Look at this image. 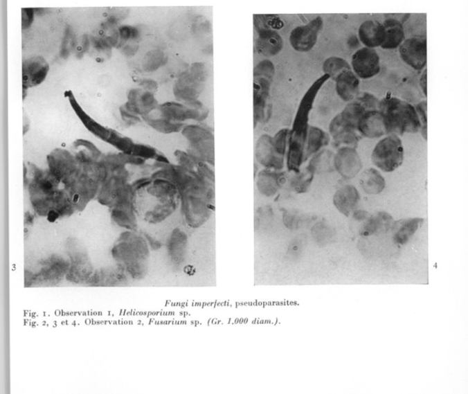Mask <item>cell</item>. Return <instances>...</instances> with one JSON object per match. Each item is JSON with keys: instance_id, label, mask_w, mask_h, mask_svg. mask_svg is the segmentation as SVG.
Wrapping results in <instances>:
<instances>
[{"instance_id": "6da1fadb", "label": "cell", "mask_w": 468, "mask_h": 394, "mask_svg": "<svg viewBox=\"0 0 468 394\" xmlns=\"http://www.w3.org/2000/svg\"><path fill=\"white\" fill-rule=\"evenodd\" d=\"M60 183L49 170H42L34 165L29 183L30 202L34 211L51 223L60 218V213L69 204L67 190L60 189Z\"/></svg>"}, {"instance_id": "7a4b0ae2", "label": "cell", "mask_w": 468, "mask_h": 394, "mask_svg": "<svg viewBox=\"0 0 468 394\" xmlns=\"http://www.w3.org/2000/svg\"><path fill=\"white\" fill-rule=\"evenodd\" d=\"M379 111L388 134H417L421 129L415 107L407 102L395 98H384L380 101Z\"/></svg>"}, {"instance_id": "3957f363", "label": "cell", "mask_w": 468, "mask_h": 394, "mask_svg": "<svg viewBox=\"0 0 468 394\" xmlns=\"http://www.w3.org/2000/svg\"><path fill=\"white\" fill-rule=\"evenodd\" d=\"M112 258L125 267L148 265L150 250L146 238L136 231H127L120 234L111 249Z\"/></svg>"}, {"instance_id": "277c9868", "label": "cell", "mask_w": 468, "mask_h": 394, "mask_svg": "<svg viewBox=\"0 0 468 394\" xmlns=\"http://www.w3.org/2000/svg\"><path fill=\"white\" fill-rule=\"evenodd\" d=\"M128 174L125 170L109 172L98 193V202L105 206L113 207L125 204H134L136 190L127 181Z\"/></svg>"}, {"instance_id": "5b68a950", "label": "cell", "mask_w": 468, "mask_h": 394, "mask_svg": "<svg viewBox=\"0 0 468 394\" xmlns=\"http://www.w3.org/2000/svg\"><path fill=\"white\" fill-rule=\"evenodd\" d=\"M70 260L60 255L53 254L40 265L37 273L25 271V287L57 286L64 279L70 268Z\"/></svg>"}, {"instance_id": "8992f818", "label": "cell", "mask_w": 468, "mask_h": 394, "mask_svg": "<svg viewBox=\"0 0 468 394\" xmlns=\"http://www.w3.org/2000/svg\"><path fill=\"white\" fill-rule=\"evenodd\" d=\"M404 155L402 140L399 136L390 134L376 145L371 160L378 169L390 172L401 167Z\"/></svg>"}, {"instance_id": "52a82bcc", "label": "cell", "mask_w": 468, "mask_h": 394, "mask_svg": "<svg viewBox=\"0 0 468 394\" xmlns=\"http://www.w3.org/2000/svg\"><path fill=\"white\" fill-rule=\"evenodd\" d=\"M180 193L181 211L186 223L192 228L204 225L211 216L212 202L199 193L190 191Z\"/></svg>"}, {"instance_id": "ba28073f", "label": "cell", "mask_w": 468, "mask_h": 394, "mask_svg": "<svg viewBox=\"0 0 468 394\" xmlns=\"http://www.w3.org/2000/svg\"><path fill=\"white\" fill-rule=\"evenodd\" d=\"M48 167L65 188L70 186L81 171V164L70 152L57 149L47 156Z\"/></svg>"}, {"instance_id": "9c48e42d", "label": "cell", "mask_w": 468, "mask_h": 394, "mask_svg": "<svg viewBox=\"0 0 468 394\" xmlns=\"http://www.w3.org/2000/svg\"><path fill=\"white\" fill-rule=\"evenodd\" d=\"M67 256L71 265L66 276V280L75 285L86 283L91 278L94 269L91 258L84 247L75 242L66 247Z\"/></svg>"}, {"instance_id": "30bf717a", "label": "cell", "mask_w": 468, "mask_h": 394, "mask_svg": "<svg viewBox=\"0 0 468 394\" xmlns=\"http://www.w3.org/2000/svg\"><path fill=\"white\" fill-rule=\"evenodd\" d=\"M100 184L82 170L72 183L65 188L70 195L75 211H82L89 202L98 195Z\"/></svg>"}, {"instance_id": "8fae6325", "label": "cell", "mask_w": 468, "mask_h": 394, "mask_svg": "<svg viewBox=\"0 0 468 394\" xmlns=\"http://www.w3.org/2000/svg\"><path fill=\"white\" fill-rule=\"evenodd\" d=\"M160 116L165 119L182 123L188 120L203 121L208 116L209 110L204 106L192 107L181 102H169L159 105Z\"/></svg>"}, {"instance_id": "7c38bea8", "label": "cell", "mask_w": 468, "mask_h": 394, "mask_svg": "<svg viewBox=\"0 0 468 394\" xmlns=\"http://www.w3.org/2000/svg\"><path fill=\"white\" fill-rule=\"evenodd\" d=\"M323 26V19L318 17L308 24L294 29L290 36V42L294 49L301 53L311 51L318 42Z\"/></svg>"}, {"instance_id": "4fadbf2b", "label": "cell", "mask_w": 468, "mask_h": 394, "mask_svg": "<svg viewBox=\"0 0 468 394\" xmlns=\"http://www.w3.org/2000/svg\"><path fill=\"white\" fill-rule=\"evenodd\" d=\"M330 78L329 75H323L321 78L316 80L312 86L309 88L304 98H302L298 112L296 114L293 129H291L294 132L299 134L307 132L309 128V116L313 109L316 96H318L323 84Z\"/></svg>"}, {"instance_id": "5bb4252c", "label": "cell", "mask_w": 468, "mask_h": 394, "mask_svg": "<svg viewBox=\"0 0 468 394\" xmlns=\"http://www.w3.org/2000/svg\"><path fill=\"white\" fill-rule=\"evenodd\" d=\"M351 64L357 77L363 80L373 78L381 71L380 57L374 48L364 47L357 51Z\"/></svg>"}, {"instance_id": "9a60e30c", "label": "cell", "mask_w": 468, "mask_h": 394, "mask_svg": "<svg viewBox=\"0 0 468 394\" xmlns=\"http://www.w3.org/2000/svg\"><path fill=\"white\" fill-rule=\"evenodd\" d=\"M129 274L123 265L118 264L96 269L87 285L91 287H118L126 285Z\"/></svg>"}, {"instance_id": "2e32d148", "label": "cell", "mask_w": 468, "mask_h": 394, "mask_svg": "<svg viewBox=\"0 0 468 394\" xmlns=\"http://www.w3.org/2000/svg\"><path fill=\"white\" fill-rule=\"evenodd\" d=\"M400 57L404 63L416 71H421L426 65V41L414 37L403 41L399 46Z\"/></svg>"}, {"instance_id": "e0dca14e", "label": "cell", "mask_w": 468, "mask_h": 394, "mask_svg": "<svg viewBox=\"0 0 468 394\" xmlns=\"http://www.w3.org/2000/svg\"><path fill=\"white\" fill-rule=\"evenodd\" d=\"M334 167L344 179H353L361 172V159L354 147H343L334 157Z\"/></svg>"}, {"instance_id": "ac0fdd59", "label": "cell", "mask_w": 468, "mask_h": 394, "mask_svg": "<svg viewBox=\"0 0 468 394\" xmlns=\"http://www.w3.org/2000/svg\"><path fill=\"white\" fill-rule=\"evenodd\" d=\"M188 153L208 164H215V137L210 129L192 136L188 141Z\"/></svg>"}, {"instance_id": "d6986e66", "label": "cell", "mask_w": 468, "mask_h": 394, "mask_svg": "<svg viewBox=\"0 0 468 394\" xmlns=\"http://www.w3.org/2000/svg\"><path fill=\"white\" fill-rule=\"evenodd\" d=\"M255 156L258 162L265 169L275 170H283L285 156H280L273 147L272 137L269 135L261 136L255 147Z\"/></svg>"}, {"instance_id": "ffe728a7", "label": "cell", "mask_w": 468, "mask_h": 394, "mask_svg": "<svg viewBox=\"0 0 468 394\" xmlns=\"http://www.w3.org/2000/svg\"><path fill=\"white\" fill-rule=\"evenodd\" d=\"M50 66L40 56L26 59L23 63V86L24 91L37 87L45 80Z\"/></svg>"}, {"instance_id": "44dd1931", "label": "cell", "mask_w": 468, "mask_h": 394, "mask_svg": "<svg viewBox=\"0 0 468 394\" xmlns=\"http://www.w3.org/2000/svg\"><path fill=\"white\" fill-rule=\"evenodd\" d=\"M329 130L336 146L345 145L346 147L356 148L361 139L357 130L344 121L341 114L336 115L330 122Z\"/></svg>"}, {"instance_id": "7402d4cb", "label": "cell", "mask_w": 468, "mask_h": 394, "mask_svg": "<svg viewBox=\"0 0 468 394\" xmlns=\"http://www.w3.org/2000/svg\"><path fill=\"white\" fill-rule=\"evenodd\" d=\"M307 132L295 133L291 129L287 151V165L289 171L299 172L303 163L305 161V144Z\"/></svg>"}, {"instance_id": "603a6c76", "label": "cell", "mask_w": 468, "mask_h": 394, "mask_svg": "<svg viewBox=\"0 0 468 394\" xmlns=\"http://www.w3.org/2000/svg\"><path fill=\"white\" fill-rule=\"evenodd\" d=\"M357 132L369 139H376L387 134L379 109L367 110L357 123Z\"/></svg>"}, {"instance_id": "cb8c5ba5", "label": "cell", "mask_w": 468, "mask_h": 394, "mask_svg": "<svg viewBox=\"0 0 468 394\" xmlns=\"http://www.w3.org/2000/svg\"><path fill=\"white\" fill-rule=\"evenodd\" d=\"M285 183V172L271 169L261 170L257 179L258 191L267 197L276 195Z\"/></svg>"}, {"instance_id": "d4e9b609", "label": "cell", "mask_w": 468, "mask_h": 394, "mask_svg": "<svg viewBox=\"0 0 468 394\" xmlns=\"http://www.w3.org/2000/svg\"><path fill=\"white\" fill-rule=\"evenodd\" d=\"M127 103L142 118L149 116L159 107L152 92L142 91L141 89H134L129 91Z\"/></svg>"}, {"instance_id": "484cf974", "label": "cell", "mask_w": 468, "mask_h": 394, "mask_svg": "<svg viewBox=\"0 0 468 394\" xmlns=\"http://www.w3.org/2000/svg\"><path fill=\"white\" fill-rule=\"evenodd\" d=\"M360 199L359 192L355 186L346 185L335 192L333 202L337 211L349 217L359 206Z\"/></svg>"}, {"instance_id": "4316f807", "label": "cell", "mask_w": 468, "mask_h": 394, "mask_svg": "<svg viewBox=\"0 0 468 394\" xmlns=\"http://www.w3.org/2000/svg\"><path fill=\"white\" fill-rule=\"evenodd\" d=\"M335 81L336 93L343 101H353L359 95L360 80L351 70L341 73Z\"/></svg>"}, {"instance_id": "83f0119b", "label": "cell", "mask_w": 468, "mask_h": 394, "mask_svg": "<svg viewBox=\"0 0 468 394\" xmlns=\"http://www.w3.org/2000/svg\"><path fill=\"white\" fill-rule=\"evenodd\" d=\"M67 96L74 111L79 116V118L84 124L85 127L96 136L108 143L113 130L102 127L98 123L93 120L91 117H89L79 105V103L75 99L71 92H68Z\"/></svg>"}, {"instance_id": "f1b7e54d", "label": "cell", "mask_w": 468, "mask_h": 394, "mask_svg": "<svg viewBox=\"0 0 468 394\" xmlns=\"http://www.w3.org/2000/svg\"><path fill=\"white\" fill-rule=\"evenodd\" d=\"M359 36L361 43L366 47L381 46L384 38V26L373 20H368L361 25Z\"/></svg>"}, {"instance_id": "f546056e", "label": "cell", "mask_w": 468, "mask_h": 394, "mask_svg": "<svg viewBox=\"0 0 468 394\" xmlns=\"http://www.w3.org/2000/svg\"><path fill=\"white\" fill-rule=\"evenodd\" d=\"M136 213L134 204H121L111 208V218L117 226L136 231L138 226Z\"/></svg>"}, {"instance_id": "4dcf8cb0", "label": "cell", "mask_w": 468, "mask_h": 394, "mask_svg": "<svg viewBox=\"0 0 468 394\" xmlns=\"http://www.w3.org/2000/svg\"><path fill=\"white\" fill-rule=\"evenodd\" d=\"M384 38L381 47L384 50H394L401 46L404 40L402 24L395 19H388L383 25Z\"/></svg>"}, {"instance_id": "1f68e13d", "label": "cell", "mask_w": 468, "mask_h": 394, "mask_svg": "<svg viewBox=\"0 0 468 394\" xmlns=\"http://www.w3.org/2000/svg\"><path fill=\"white\" fill-rule=\"evenodd\" d=\"M283 39L275 31H265L260 34L258 40V50L264 57H274L283 48Z\"/></svg>"}, {"instance_id": "d6a6232c", "label": "cell", "mask_w": 468, "mask_h": 394, "mask_svg": "<svg viewBox=\"0 0 468 394\" xmlns=\"http://www.w3.org/2000/svg\"><path fill=\"white\" fill-rule=\"evenodd\" d=\"M330 142V136L323 129L309 127L307 129L306 144H305V161L308 158L318 153L323 147L327 146Z\"/></svg>"}, {"instance_id": "836d02e7", "label": "cell", "mask_w": 468, "mask_h": 394, "mask_svg": "<svg viewBox=\"0 0 468 394\" xmlns=\"http://www.w3.org/2000/svg\"><path fill=\"white\" fill-rule=\"evenodd\" d=\"M360 184L363 190L368 195H380L386 186V182L381 172L374 168L368 169L363 172Z\"/></svg>"}, {"instance_id": "e575fe53", "label": "cell", "mask_w": 468, "mask_h": 394, "mask_svg": "<svg viewBox=\"0 0 468 394\" xmlns=\"http://www.w3.org/2000/svg\"><path fill=\"white\" fill-rule=\"evenodd\" d=\"M187 244V234L179 228L174 230L170 235L168 244V253L171 260L177 264H180L184 258Z\"/></svg>"}, {"instance_id": "d590c367", "label": "cell", "mask_w": 468, "mask_h": 394, "mask_svg": "<svg viewBox=\"0 0 468 394\" xmlns=\"http://www.w3.org/2000/svg\"><path fill=\"white\" fill-rule=\"evenodd\" d=\"M74 146L78 149V154L75 158L82 165L93 163L100 161L102 157L101 152L91 142L85 140H78L75 142Z\"/></svg>"}, {"instance_id": "8d00e7d4", "label": "cell", "mask_w": 468, "mask_h": 394, "mask_svg": "<svg viewBox=\"0 0 468 394\" xmlns=\"http://www.w3.org/2000/svg\"><path fill=\"white\" fill-rule=\"evenodd\" d=\"M423 223L424 219L422 218H411L398 222L397 230L394 235L396 243L402 245L407 243Z\"/></svg>"}, {"instance_id": "74e56055", "label": "cell", "mask_w": 468, "mask_h": 394, "mask_svg": "<svg viewBox=\"0 0 468 394\" xmlns=\"http://www.w3.org/2000/svg\"><path fill=\"white\" fill-rule=\"evenodd\" d=\"M314 155L307 165L308 170L314 174L332 171L334 155L332 151L323 150Z\"/></svg>"}, {"instance_id": "f35d334b", "label": "cell", "mask_w": 468, "mask_h": 394, "mask_svg": "<svg viewBox=\"0 0 468 394\" xmlns=\"http://www.w3.org/2000/svg\"><path fill=\"white\" fill-rule=\"evenodd\" d=\"M392 221H393V218L388 213H377L368 220L366 224L363 226L361 233L363 236H369V235L386 230L390 226Z\"/></svg>"}, {"instance_id": "ab89813d", "label": "cell", "mask_w": 468, "mask_h": 394, "mask_svg": "<svg viewBox=\"0 0 468 394\" xmlns=\"http://www.w3.org/2000/svg\"><path fill=\"white\" fill-rule=\"evenodd\" d=\"M142 119L146 121L148 125L156 130L157 132L164 134L181 132L185 127L184 123L173 122L165 119L161 116L158 117V118H154L153 116L149 115L143 117Z\"/></svg>"}, {"instance_id": "60d3db41", "label": "cell", "mask_w": 468, "mask_h": 394, "mask_svg": "<svg viewBox=\"0 0 468 394\" xmlns=\"http://www.w3.org/2000/svg\"><path fill=\"white\" fill-rule=\"evenodd\" d=\"M366 111V109L356 100L350 102L340 114L344 121L357 129V123H359L362 115Z\"/></svg>"}, {"instance_id": "b9f144b4", "label": "cell", "mask_w": 468, "mask_h": 394, "mask_svg": "<svg viewBox=\"0 0 468 394\" xmlns=\"http://www.w3.org/2000/svg\"><path fill=\"white\" fill-rule=\"evenodd\" d=\"M294 176L291 179L290 188L298 193L306 192L313 181L314 174L307 169L303 172H294Z\"/></svg>"}, {"instance_id": "7bdbcfd3", "label": "cell", "mask_w": 468, "mask_h": 394, "mask_svg": "<svg viewBox=\"0 0 468 394\" xmlns=\"http://www.w3.org/2000/svg\"><path fill=\"white\" fill-rule=\"evenodd\" d=\"M323 72L330 75V78L335 79L343 72L350 71L351 68L347 60L339 57H330L323 64Z\"/></svg>"}, {"instance_id": "ee69618b", "label": "cell", "mask_w": 468, "mask_h": 394, "mask_svg": "<svg viewBox=\"0 0 468 394\" xmlns=\"http://www.w3.org/2000/svg\"><path fill=\"white\" fill-rule=\"evenodd\" d=\"M291 129H282L272 137V143L275 150L281 156L287 154L289 138H290Z\"/></svg>"}, {"instance_id": "f6af8a7d", "label": "cell", "mask_w": 468, "mask_h": 394, "mask_svg": "<svg viewBox=\"0 0 468 394\" xmlns=\"http://www.w3.org/2000/svg\"><path fill=\"white\" fill-rule=\"evenodd\" d=\"M417 114L421 122V133L424 139L426 141L428 138V115H426V101L419 102L415 107Z\"/></svg>"}, {"instance_id": "bcb514c9", "label": "cell", "mask_w": 468, "mask_h": 394, "mask_svg": "<svg viewBox=\"0 0 468 394\" xmlns=\"http://www.w3.org/2000/svg\"><path fill=\"white\" fill-rule=\"evenodd\" d=\"M357 102L366 109V110L379 109L380 100H378L375 96L368 93H363L357 96L356 98Z\"/></svg>"}, {"instance_id": "7dc6e473", "label": "cell", "mask_w": 468, "mask_h": 394, "mask_svg": "<svg viewBox=\"0 0 468 394\" xmlns=\"http://www.w3.org/2000/svg\"><path fill=\"white\" fill-rule=\"evenodd\" d=\"M120 114L123 120L130 123H136L141 120L140 116L135 113L127 102L120 107Z\"/></svg>"}, {"instance_id": "c3c4849f", "label": "cell", "mask_w": 468, "mask_h": 394, "mask_svg": "<svg viewBox=\"0 0 468 394\" xmlns=\"http://www.w3.org/2000/svg\"><path fill=\"white\" fill-rule=\"evenodd\" d=\"M144 236H145V238L147 240L150 247L152 248L153 250H159V249L161 247V244L159 241L154 239L152 237H150L147 233L144 234Z\"/></svg>"}, {"instance_id": "681fc988", "label": "cell", "mask_w": 468, "mask_h": 394, "mask_svg": "<svg viewBox=\"0 0 468 394\" xmlns=\"http://www.w3.org/2000/svg\"><path fill=\"white\" fill-rule=\"evenodd\" d=\"M27 11H28V10H25V12H25V17L26 19H24V21L25 20V22L23 23L24 29V28L25 29L28 28V27L30 26V24L32 23V20H33L32 19H33V13L27 12Z\"/></svg>"}, {"instance_id": "f907efd6", "label": "cell", "mask_w": 468, "mask_h": 394, "mask_svg": "<svg viewBox=\"0 0 468 394\" xmlns=\"http://www.w3.org/2000/svg\"><path fill=\"white\" fill-rule=\"evenodd\" d=\"M420 85H421L422 91L425 96H426V70H425L420 80Z\"/></svg>"}, {"instance_id": "816d5d0a", "label": "cell", "mask_w": 468, "mask_h": 394, "mask_svg": "<svg viewBox=\"0 0 468 394\" xmlns=\"http://www.w3.org/2000/svg\"><path fill=\"white\" fill-rule=\"evenodd\" d=\"M33 217L30 213H26L25 216V224L27 225H32L33 223Z\"/></svg>"}]
</instances>
